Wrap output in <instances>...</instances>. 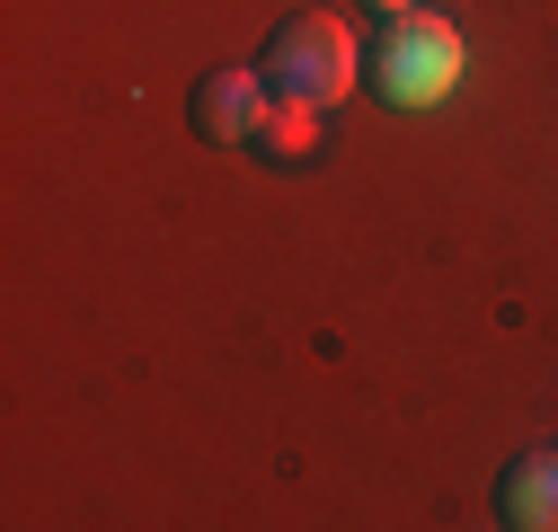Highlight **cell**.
I'll list each match as a JSON object with an SVG mask.
<instances>
[{
    "label": "cell",
    "mask_w": 558,
    "mask_h": 532,
    "mask_svg": "<svg viewBox=\"0 0 558 532\" xmlns=\"http://www.w3.org/2000/svg\"><path fill=\"white\" fill-rule=\"evenodd\" d=\"M364 10H381V19H390V10H416V0H364Z\"/></svg>",
    "instance_id": "8992f818"
},
{
    "label": "cell",
    "mask_w": 558,
    "mask_h": 532,
    "mask_svg": "<svg viewBox=\"0 0 558 532\" xmlns=\"http://www.w3.org/2000/svg\"><path fill=\"white\" fill-rule=\"evenodd\" d=\"M461 72H470V45H461L452 19L426 10V0H416V10H390V27L364 45V81L399 116H435L461 89Z\"/></svg>",
    "instance_id": "6da1fadb"
},
{
    "label": "cell",
    "mask_w": 558,
    "mask_h": 532,
    "mask_svg": "<svg viewBox=\"0 0 558 532\" xmlns=\"http://www.w3.org/2000/svg\"><path fill=\"white\" fill-rule=\"evenodd\" d=\"M257 72H266L275 98H293V107H319V116H328L345 89L364 81V45L345 36V19H319V10H311V19H284V27L266 36Z\"/></svg>",
    "instance_id": "7a4b0ae2"
},
{
    "label": "cell",
    "mask_w": 558,
    "mask_h": 532,
    "mask_svg": "<svg viewBox=\"0 0 558 532\" xmlns=\"http://www.w3.org/2000/svg\"><path fill=\"white\" fill-rule=\"evenodd\" d=\"M497 523L506 532H558V444H532L497 471Z\"/></svg>",
    "instance_id": "277c9868"
},
{
    "label": "cell",
    "mask_w": 558,
    "mask_h": 532,
    "mask_svg": "<svg viewBox=\"0 0 558 532\" xmlns=\"http://www.w3.org/2000/svg\"><path fill=\"white\" fill-rule=\"evenodd\" d=\"M266 72L257 62H222V72H204L195 89H186V124L204 133V143H222V152H240L248 143V124L266 116Z\"/></svg>",
    "instance_id": "3957f363"
},
{
    "label": "cell",
    "mask_w": 558,
    "mask_h": 532,
    "mask_svg": "<svg viewBox=\"0 0 558 532\" xmlns=\"http://www.w3.org/2000/svg\"><path fill=\"white\" fill-rule=\"evenodd\" d=\"M311 143H319V107L266 98V116L248 124V143H240V152H257V160H275V169H293V160H311Z\"/></svg>",
    "instance_id": "5b68a950"
}]
</instances>
